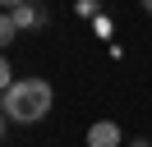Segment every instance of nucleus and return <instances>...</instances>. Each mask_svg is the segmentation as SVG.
I'll return each mask as SVG.
<instances>
[{
    "instance_id": "nucleus-1",
    "label": "nucleus",
    "mask_w": 152,
    "mask_h": 147,
    "mask_svg": "<svg viewBox=\"0 0 152 147\" xmlns=\"http://www.w3.org/2000/svg\"><path fill=\"white\" fill-rule=\"evenodd\" d=\"M51 101H56V92H51L46 78H14L10 87L0 92V110H5V119H14V124H37V119H46Z\"/></svg>"
},
{
    "instance_id": "nucleus-2",
    "label": "nucleus",
    "mask_w": 152,
    "mask_h": 147,
    "mask_svg": "<svg viewBox=\"0 0 152 147\" xmlns=\"http://www.w3.org/2000/svg\"><path fill=\"white\" fill-rule=\"evenodd\" d=\"M88 147H124V133L115 119H97L88 124Z\"/></svg>"
},
{
    "instance_id": "nucleus-3",
    "label": "nucleus",
    "mask_w": 152,
    "mask_h": 147,
    "mask_svg": "<svg viewBox=\"0 0 152 147\" xmlns=\"http://www.w3.org/2000/svg\"><path fill=\"white\" fill-rule=\"evenodd\" d=\"M10 14H14V23H19V32H28V28H46V9L32 5V0L19 5V9H10Z\"/></svg>"
},
{
    "instance_id": "nucleus-4",
    "label": "nucleus",
    "mask_w": 152,
    "mask_h": 147,
    "mask_svg": "<svg viewBox=\"0 0 152 147\" xmlns=\"http://www.w3.org/2000/svg\"><path fill=\"white\" fill-rule=\"evenodd\" d=\"M14 37H19V23H14V14H0V51H5V46H14Z\"/></svg>"
},
{
    "instance_id": "nucleus-5",
    "label": "nucleus",
    "mask_w": 152,
    "mask_h": 147,
    "mask_svg": "<svg viewBox=\"0 0 152 147\" xmlns=\"http://www.w3.org/2000/svg\"><path fill=\"white\" fill-rule=\"evenodd\" d=\"M10 83H14V69H10V60H5V55H0V92L10 87Z\"/></svg>"
},
{
    "instance_id": "nucleus-6",
    "label": "nucleus",
    "mask_w": 152,
    "mask_h": 147,
    "mask_svg": "<svg viewBox=\"0 0 152 147\" xmlns=\"http://www.w3.org/2000/svg\"><path fill=\"white\" fill-rule=\"evenodd\" d=\"M19 5H28V0H0V9L10 14V9H19Z\"/></svg>"
},
{
    "instance_id": "nucleus-7",
    "label": "nucleus",
    "mask_w": 152,
    "mask_h": 147,
    "mask_svg": "<svg viewBox=\"0 0 152 147\" xmlns=\"http://www.w3.org/2000/svg\"><path fill=\"white\" fill-rule=\"evenodd\" d=\"M5 124H10V119H5V110H0V143H5Z\"/></svg>"
},
{
    "instance_id": "nucleus-8",
    "label": "nucleus",
    "mask_w": 152,
    "mask_h": 147,
    "mask_svg": "<svg viewBox=\"0 0 152 147\" xmlns=\"http://www.w3.org/2000/svg\"><path fill=\"white\" fill-rule=\"evenodd\" d=\"M129 147H152V143H148V138H134V143H129Z\"/></svg>"
},
{
    "instance_id": "nucleus-9",
    "label": "nucleus",
    "mask_w": 152,
    "mask_h": 147,
    "mask_svg": "<svg viewBox=\"0 0 152 147\" xmlns=\"http://www.w3.org/2000/svg\"><path fill=\"white\" fill-rule=\"evenodd\" d=\"M138 5H143V14H152V0H138Z\"/></svg>"
}]
</instances>
